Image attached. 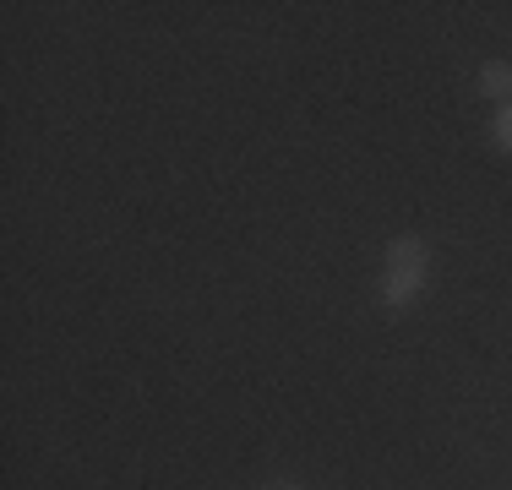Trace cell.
Here are the masks:
<instances>
[{
    "mask_svg": "<svg viewBox=\"0 0 512 490\" xmlns=\"http://www.w3.org/2000/svg\"><path fill=\"white\" fill-rule=\"evenodd\" d=\"M425 278H431V273H387V278H382V305L404 311V305L414 300V294L425 289Z\"/></svg>",
    "mask_w": 512,
    "mask_h": 490,
    "instance_id": "2",
    "label": "cell"
},
{
    "mask_svg": "<svg viewBox=\"0 0 512 490\" xmlns=\"http://www.w3.org/2000/svg\"><path fill=\"white\" fill-rule=\"evenodd\" d=\"M387 273H431V245L420 235H398L387 245Z\"/></svg>",
    "mask_w": 512,
    "mask_h": 490,
    "instance_id": "1",
    "label": "cell"
},
{
    "mask_svg": "<svg viewBox=\"0 0 512 490\" xmlns=\"http://www.w3.org/2000/svg\"><path fill=\"white\" fill-rule=\"evenodd\" d=\"M496 142H502L507 153H512V104H502V109H496Z\"/></svg>",
    "mask_w": 512,
    "mask_h": 490,
    "instance_id": "4",
    "label": "cell"
},
{
    "mask_svg": "<svg viewBox=\"0 0 512 490\" xmlns=\"http://www.w3.org/2000/svg\"><path fill=\"white\" fill-rule=\"evenodd\" d=\"M480 93L512 104V66H507V60H491V66H480Z\"/></svg>",
    "mask_w": 512,
    "mask_h": 490,
    "instance_id": "3",
    "label": "cell"
}]
</instances>
